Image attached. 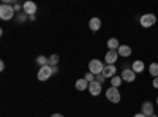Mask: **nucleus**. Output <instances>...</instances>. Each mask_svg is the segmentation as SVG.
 <instances>
[{
  "label": "nucleus",
  "mask_w": 158,
  "mask_h": 117,
  "mask_svg": "<svg viewBox=\"0 0 158 117\" xmlns=\"http://www.w3.org/2000/svg\"><path fill=\"white\" fill-rule=\"evenodd\" d=\"M15 15H16V11L13 8V5H8V3L0 5V19L2 21H10L15 18Z\"/></svg>",
  "instance_id": "f257e3e1"
},
{
  "label": "nucleus",
  "mask_w": 158,
  "mask_h": 117,
  "mask_svg": "<svg viewBox=\"0 0 158 117\" xmlns=\"http://www.w3.org/2000/svg\"><path fill=\"white\" fill-rule=\"evenodd\" d=\"M155 22H156V16L153 15V13H146V15H142V16L139 18V24L142 25L144 29L153 27Z\"/></svg>",
  "instance_id": "f03ea898"
},
{
  "label": "nucleus",
  "mask_w": 158,
  "mask_h": 117,
  "mask_svg": "<svg viewBox=\"0 0 158 117\" xmlns=\"http://www.w3.org/2000/svg\"><path fill=\"white\" fill-rule=\"evenodd\" d=\"M103 68H104V65H103V62L101 60H98V59H92L90 62H89V71L92 73V74H101L103 73Z\"/></svg>",
  "instance_id": "7ed1b4c3"
},
{
  "label": "nucleus",
  "mask_w": 158,
  "mask_h": 117,
  "mask_svg": "<svg viewBox=\"0 0 158 117\" xmlns=\"http://www.w3.org/2000/svg\"><path fill=\"white\" fill-rule=\"evenodd\" d=\"M106 98H108V101H111V103H118L120 101V98H122V95H120V92H118V89L117 87H109V89H106Z\"/></svg>",
  "instance_id": "20e7f679"
},
{
  "label": "nucleus",
  "mask_w": 158,
  "mask_h": 117,
  "mask_svg": "<svg viewBox=\"0 0 158 117\" xmlns=\"http://www.w3.org/2000/svg\"><path fill=\"white\" fill-rule=\"evenodd\" d=\"M52 74H54L52 67H49V65H46V67H40V70H38V79L40 81H48Z\"/></svg>",
  "instance_id": "39448f33"
},
{
  "label": "nucleus",
  "mask_w": 158,
  "mask_h": 117,
  "mask_svg": "<svg viewBox=\"0 0 158 117\" xmlns=\"http://www.w3.org/2000/svg\"><path fill=\"white\" fill-rule=\"evenodd\" d=\"M36 10H38V6H36L35 2H32V0H27V2H24V5H22V11L27 16H35Z\"/></svg>",
  "instance_id": "423d86ee"
},
{
  "label": "nucleus",
  "mask_w": 158,
  "mask_h": 117,
  "mask_svg": "<svg viewBox=\"0 0 158 117\" xmlns=\"http://www.w3.org/2000/svg\"><path fill=\"white\" fill-rule=\"evenodd\" d=\"M122 81H125V82H135L136 81V73L131 68H123V71H122Z\"/></svg>",
  "instance_id": "0eeeda50"
},
{
  "label": "nucleus",
  "mask_w": 158,
  "mask_h": 117,
  "mask_svg": "<svg viewBox=\"0 0 158 117\" xmlns=\"http://www.w3.org/2000/svg\"><path fill=\"white\" fill-rule=\"evenodd\" d=\"M117 73V68H115V65H104V68H103V76L106 77V79H112V77L115 76Z\"/></svg>",
  "instance_id": "6e6552de"
},
{
  "label": "nucleus",
  "mask_w": 158,
  "mask_h": 117,
  "mask_svg": "<svg viewBox=\"0 0 158 117\" xmlns=\"http://www.w3.org/2000/svg\"><path fill=\"white\" fill-rule=\"evenodd\" d=\"M141 112L144 115H147V117H152L155 112H153V105L150 101H144L142 103V106H141Z\"/></svg>",
  "instance_id": "1a4fd4ad"
},
{
  "label": "nucleus",
  "mask_w": 158,
  "mask_h": 117,
  "mask_svg": "<svg viewBox=\"0 0 158 117\" xmlns=\"http://www.w3.org/2000/svg\"><path fill=\"white\" fill-rule=\"evenodd\" d=\"M118 59V52L117 51H108L106 56H104V62H106V65H114Z\"/></svg>",
  "instance_id": "9d476101"
},
{
  "label": "nucleus",
  "mask_w": 158,
  "mask_h": 117,
  "mask_svg": "<svg viewBox=\"0 0 158 117\" xmlns=\"http://www.w3.org/2000/svg\"><path fill=\"white\" fill-rule=\"evenodd\" d=\"M89 92L90 95H94V97H98L101 94V84L98 81H94V82H90L89 84Z\"/></svg>",
  "instance_id": "9b49d317"
},
{
  "label": "nucleus",
  "mask_w": 158,
  "mask_h": 117,
  "mask_svg": "<svg viewBox=\"0 0 158 117\" xmlns=\"http://www.w3.org/2000/svg\"><path fill=\"white\" fill-rule=\"evenodd\" d=\"M89 27H90L92 32H98L101 29V19L100 18H92L89 21Z\"/></svg>",
  "instance_id": "f8f14e48"
},
{
  "label": "nucleus",
  "mask_w": 158,
  "mask_h": 117,
  "mask_svg": "<svg viewBox=\"0 0 158 117\" xmlns=\"http://www.w3.org/2000/svg\"><path fill=\"white\" fill-rule=\"evenodd\" d=\"M117 52H118V56H120V57H130L133 51H131V48L128 44H120V48L117 49Z\"/></svg>",
  "instance_id": "ddd939ff"
},
{
  "label": "nucleus",
  "mask_w": 158,
  "mask_h": 117,
  "mask_svg": "<svg viewBox=\"0 0 158 117\" xmlns=\"http://www.w3.org/2000/svg\"><path fill=\"white\" fill-rule=\"evenodd\" d=\"M131 70H133L136 74L138 73H142L144 70H146V65H144L142 60H135L133 63H131Z\"/></svg>",
  "instance_id": "4468645a"
},
{
  "label": "nucleus",
  "mask_w": 158,
  "mask_h": 117,
  "mask_svg": "<svg viewBox=\"0 0 158 117\" xmlns=\"http://www.w3.org/2000/svg\"><path fill=\"white\" fill-rule=\"evenodd\" d=\"M106 46H108L109 51H117L118 48H120V43H118L117 38H109L108 43H106Z\"/></svg>",
  "instance_id": "2eb2a0df"
},
{
  "label": "nucleus",
  "mask_w": 158,
  "mask_h": 117,
  "mask_svg": "<svg viewBox=\"0 0 158 117\" xmlns=\"http://www.w3.org/2000/svg\"><path fill=\"white\" fill-rule=\"evenodd\" d=\"M76 89L79 90V92H84L85 89H89V82L84 79V77H81V79L76 81Z\"/></svg>",
  "instance_id": "dca6fc26"
},
{
  "label": "nucleus",
  "mask_w": 158,
  "mask_h": 117,
  "mask_svg": "<svg viewBox=\"0 0 158 117\" xmlns=\"http://www.w3.org/2000/svg\"><path fill=\"white\" fill-rule=\"evenodd\" d=\"M59 56L57 54H52V56H49L48 57V65H49V67H57V65H59Z\"/></svg>",
  "instance_id": "f3484780"
},
{
  "label": "nucleus",
  "mask_w": 158,
  "mask_h": 117,
  "mask_svg": "<svg viewBox=\"0 0 158 117\" xmlns=\"http://www.w3.org/2000/svg\"><path fill=\"white\" fill-rule=\"evenodd\" d=\"M149 73H150V76L158 77V63L156 62H153V63L149 65Z\"/></svg>",
  "instance_id": "a211bd4d"
},
{
  "label": "nucleus",
  "mask_w": 158,
  "mask_h": 117,
  "mask_svg": "<svg viewBox=\"0 0 158 117\" xmlns=\"http://www.w3.org/2000/svg\"><path fill=\"white\" fill-rule=\"evenodd\" d=\"M122 84V76H114L112 79H111V86L112 87H117L118 89V86Z\"/></svg>",
  "instance_id": "6ab92c4d"
},
{
  "label": "nucleus",
  "mask_w": 158,
  "mask_h": 117,
  "mask_svg": "<svg viewBox=\"0 0 158 117\" xmlns=\"http://www.w3.org/2000/svg\"><path fill=\"white\" fill-rule=\"evenodd\" d=\"M36 63L40 65V67H46V65H48V57L38 56V57H36Z\"/></svg>",
  "instance_id": "aec40b11"
},
{
  "label": "nucleus",
  "mask_w": 158,
  "mask_h": 117,
  "mask_svg": "<svg viewBox=\"0 0 158 117\" xmlns=\"http://www.w3.org/2000/svg\"><path fill=\"white\" fill-rule=\"evenodd\" d=\"M27 19H29V16L25 15L24 11H22V13H16V21H18V22H25Z\"/></svg>",
  "instance_id": "412c9836"
},
{
  "label": "nucleus",
  "mask_w": 158,
  "mask_h": 117,
  "mask_svg": "<svg viewBox=\"0 0 158 117\" xmlns=\"http://www.w3.org/2000/svg\"><path fill=\"white\" fill-rule=\"evenodd\" d=\"M84 79H85V81H87V82L90 84V82H94V81H95V74H92V73L89 71V73H85V76H84Z\"/></svg>",
  "instance_id": "4be33fe9"
},
{
  "label": "nucleus",
  "mask_w": 158,
  "mask_h": 117,
  "mask_svg": "<svg viewBox=\"0 0 158 117\" xmlns=\"http://www.w3.org/2000/svg\"><path fill=\"white\" fill-rule=\"evenodd\" d=\"M95 81H98L100 84H103L104 81H106V77H104L103 74H97V76H95Z\"/></svg>",
  "instance_id": "5701e85b"
},
{
  "label": "nucleus",
  "mask_w": 158,
  "mask_h": 117,
  "mask_svg": "<svg viewBox=\"0 0 158 117\" xmlns=\"http://www.w3.org/2000/svg\"><path fill=\"white\" fill-rule=\"evenodd\" d=\"M152 86L155 89H158V77H153V81H152Z\"/></svg>",
  "instance_id": "b1692460"
},
{
  "label": "nucleus",
  "mask_w": 158,
  "mask_h": 117,
  "mask_svg": "<svg viewBox=\"0 0 158 117\" xmlns=\"http://www.w3.org/2000/svg\"><path fill=\"white\" fill-rule=\"evenodd\" d=\"M3 70H5V63L0 62V71H3Z\"/></svg>",
  "instance_id": "393cba45"
},
{
  "label": "nucleus",
  "mask_w": 158,
  "mask_h": 117,
  "mask_svg": "<svg viewBox=\"0 0 158 117\" xmlns=\"http://www.w3.org/2000/svg\"><path fill=\"white\" fill-rule=\"evenodd\" d=\"M133 117H147V115H144L142 112H139V114H136V115H133Z\"/></svg>",
  "instance_id": "a878e982"
},
{
  "label": "nucleus",
  "mask_w": 158,
  "mask_h": 117,
  "mask_svg": "<svg viewBox=\"0 0 158 117\" xmlns=\"http://www.w3.org/2000/svg\"><path fill=\"white\" fill-rule=\"evenodd\" d=\"M51 117H63V115H62V114H52Z\"/></svg>",
  "instance_id": "bb28decb"
},
{
  "label": "nucleus",
  "mask_w": 158,
  "mask_h": 117,
  "mask_svg": "<svg viewBox=\"0 0 158 117\" xmlns=\"http://www.w3.org/2000/svg\"><path fill=\"white\" fill-rule=\"evenodd\" d=\"M156 106H158V97H156Z\"/></svg>",
  "instance_id": "cd10ccee"
}]
</instances>
